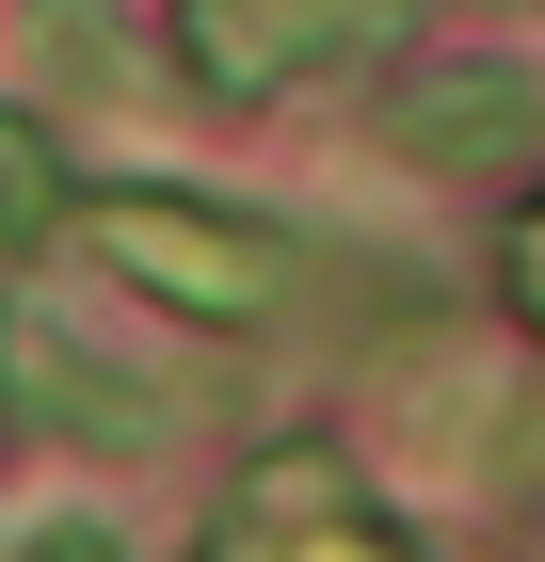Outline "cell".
<instances>
[{"instance_id":"cell-2","label":"cell","mask_w":545,"mask_h":562,"mask_svg":"<svg viewBox=\"0 0 545 562\" xmlns=\"http://www.w3.org/2000/svg\"><path fill=\"white\" fill-rule=\"evenodd\" d=\"M0 402L48 434H81V450H161L177 434V386L161 370H113L81 322H48V305H0Z\"/></svg>"},{"instance_id":"cell-1","label":"cell","mask_w":545,"mask_h":562,"mask_svg":"<svg viewBox=\"0 0 545 562\" xmlns=\"http://www.w3.org/2000/svg\"><path fill=\"white\" fill-rule=\"evenodd\" d=\"M65 241H81L113 290L177 305V322H273V305H289V258H273V225L193 210V193H65Z\"/></svg>"},{"instance_id":"cell-6","label":"cell","mask_w":545,"mask_h":562,"mask_svg":"<svg viewBox=\"0 0 545 562\" xmlns=\"http://www.w3.org/2000/svg\"><path fill=\"white\" fill-rule=\"evenodd\" d=\"M498 273H513V322H530V338H545V177H530V210H513Z\"/></svg>"},{"instance_id":"cell-5","label":"cell","mask_w":545,"mask_h":562,"mask_svg":"<svg viewBox=\"0 0 545 562\" xmlns=\"http://www.w3.org/2000/svg\"><path fill=\"white\" fill-rule=\"evenodd\" d=\"M65 225V177H48V130H0V241H48Z\"/></svg>"},{"instance_id":"cell-4","label":"cell","mask_w":545,"mask_h":562,"mask_svg":"<svg viewBox=\"0 0 545 562\" xmlns=\"http://www.w3.org/2000/svg\"><path fill=\"white\" fill-rule=\"evenodd\" d=\"M353 33H385V0H177V48L209 97H273V81H321Z\"/></svg>"},{"instance_id":"cell-7","label":"cell","mask_w":545,"mask_h":562,"mask_svg":"<svg viewBox=\"0 0 545 562\" xmlns=\"http://www.w3.org/2000/svg\"><path fill=\"white\" fill-rule=\"evenodd\" d=\"M16 562H128V547H113V530H81V515H65V530H33Z\"/></svg>"},{"instance_id":"cell-3","label":"cell","mask_w":545,"mask_h":562,"mask_svg":"<svg viewBox=\"0 0 545 562\" xmlns=\"http://www.w3.org/2000/svg\"><path fill=\"white\" fill-rule=\"evenodd\" d=\"M385 145L433 177H545V81L530 65H418L385 97Z\"/></svg>"}]
</instances>
